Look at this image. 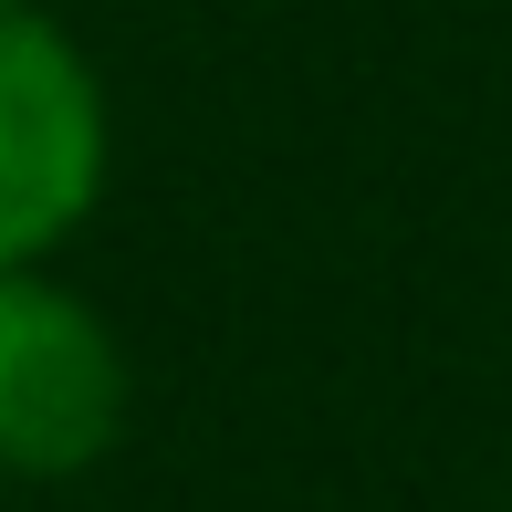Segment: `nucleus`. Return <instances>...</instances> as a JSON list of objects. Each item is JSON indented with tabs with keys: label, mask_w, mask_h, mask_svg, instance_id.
<instances>
[{
	"label": "nucleus",
	"mask_w": 512,
	"mask_h": 512,
	"mask_svg": "<svg viewBox=\"0 0 512 512\" xmlns=\"http://www.w3.org/2000/svg\"><path fill=\"white\" fill-rule=\"evenodd\" d=\"M105 189V95L84 53L32 11L0 0V272L42 262Z\"/></svg>",
	"instance_id": "nucleus-1"
},
{
	"label": "nucleus",
	"mask_w": 512,
	"mask_h": 512,
	"mask_svg": "<svg viewBox=\"0 0 512 512\" xmlns=\"http://www.w3.org/2000/svg\"><path fill=\"white\" fill-rule=\"evenodd\" d=\"M126 429V356L105 314L42 283L32 262L0 272V471L63 481L95 471Z\"/></svg>",
	"instance_id": "nucleus-2"
}]
</instances>
